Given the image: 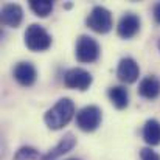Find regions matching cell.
I'll return each mask as SVG.
<instances>
[{"mask_svg": "<svg viewBox=\"0 0 160 160\" xmlns=\"http://www.w3.org/2000/svg\"><path fill=\"white\" fill-rule=\"evenodd\" d=\"M70 160H76V159H70Z\"/></svg>", "mask_w": 160, "mask_h": 160, "instance_id": "obj_20", "label": "cell"}, {"mask_svg": "<svg viewBox=\"0 0 160 160\" xmlns=\"http://www.w3.org/2000/svg\"><path fill=\"white\" fill-rule=\"evenodd\" d=\"M140 17L134 12H126L120 17L117 25V34L121 39H132L140 31Z\"/></svg>", "mask_w": 160, "mask_h": 160, "instance_id": "obj_8", "label": "cell"}, {"mask_svg": "<svg viewBox=\"0 0 160 160\" xmlns=\"http://www.w3.org/2000/svg\"><path fill=\"white\" fill-rule=\"evenodd\" d=\"M140 159L142 160H160V156L152 151L151 148H143L140 149Z\"/></svg>", "mask_w": 160, "mask_h": 160, "instance_id": "obj_17", "label": "cell"}, {"mask_svg": "<svg viewBox=\"0 0 160 160\" xmlns=\"http://www.w3.org/2000/svg\"><path fill=\"white\" fill-rule=\"evenodd\" d=\"M103 120V112L98 106H86L76 112V126L82 132H93L100 128Z\"/></svg>", "mask_w": 160, "mask_h": 160, "instance_id": "obj_5", "label": "cell"}, {"mask_svg": "<svg viewBox=\"0 0 160 160\" xmlns=\"http://www.w3.org/2000/svg\"><path fill=\"white\" fill-rule=\"evenodd\" d=\"M143 140L149 146H159L160 145V121L156 118L146 120L143 124Z\"/></svg>", "mask_w": 160, "mask_h": 160, "instance_id": "obj_14", "label": "cell"}, {"mask_svg": "<svg viewBox=\"0 0 160 160\" xmlns=\"http://www.w3.org/2000/svg\"><path fill=\"white\" fill-rule=\"evenodd\" d=\"M0 20L5 27L17 28L23 20V9L17 3H6L0 11Z\"/></svg>", "mask_w": 160, "mask_h": 160, "instance_id": "obj_10", "label": "cell"}, {"mask_svg": "<svg viewBox=\"0 0 160 160\" xmlns=\"http://www.w3.org/2000/svg\"><path fill=\"white\" fill-rule=\"evenodd\" d=\"M157 47H159V50H160V39L157 41Z\"/></svg>", "mask_w": 160, "mask_h": 160, "instance_id": "obj_19", "label": "cell"}, {"mask_svg": "<svg viewBox=\"0 0 160 160\" xmlns=\"http://www.w3.org/2000/svg\"><path fill=\"white\" fill-rule=\"evenodd\" d=\"M140 76V67L135 59L126 56L120 59L118 67H117V78L124 82V84H134Z\"/></svg>", "mask_w": 160, "mask_h": 160, "instance_id": "obj_7", "label": "cell"}, {"mask_svg": "<svg viewBox=\"0 0 160 160\" xmlns=\"http://www.w3.org/2000/svg\"><path fill=\"white\" fill-rule=\"evenodd\" d=\"M86 25L98 34H106L113 27V19H112V14L107 8L101 6V5H97V6L92 8L90 14L87 16Z\"/></svg>", "mask_w": 160, "mask_h": 160, "instance_id": "obj_3", "label": "cell"}, {"mask_svg": "<svg viewBox=\"0 0 160 160\" xmlns=\"http://www.w3.org/2000/svg\"><path fill=\"white\" fill-rule=\"evenodd\" d=\"M36 159H41L39 151L36 148H33V146H20L16 151L12 160H36Z\"/></svg>", "mask_w": 160, "mask_h": 160, "instance_id": "obj_16", "label": "cell"}, {"mask_svg": "<svg viewBox=\"0 0 160 160\" xmlns=\"http://www.w3.org/2000/svg\"><path fill=\"white\" fill-rule=\"evenodd\" d=\"M52 41L48 31L39 23H31L25 31V45L30 52H45L52 47Z\"/></svg>", "mask_w": 160, "mask_h": 160, "instance_id": "obj_2", "label": "cell"}, {"mask_svg": "<svg viewBox=\"0 0 160 160\" xmlns=\"http://www.w3.org/2000/svg\"><path fill=\"white\" fill-rule=\"evenodd\" d=\"M12 76L22 87H31L38 79V72L31 62L22 61V62L16 64V67L12 70Z\"/></svg>", "mask_w": 160, "mask_h": 160, "instance_id": "obj_9", "label": "cell"}, {"mask_svg": "<svg viewBox=\"0 0 160 160\" xmlns=\"http://www.w3.org/2000/svg\"><path fill=\"white\" fill-rule=\"evenodd\" d=\"M92 75L81 68V67H73V68H68L65 73H64V84L65 87L68 89H75V90H87L90 86H92Z\"/></svg>", "mask_w": 160, "mask_h": 160, "instance_id": "obj_6", "label": "cell"}, {"mask_svg": "<svg viewBox=\"0 0 160 160\" xmlns=\"http://www.w3.org/2000/svg\"><path fill=\"white\" fill-rule=\"evenodd\" d=\"M101 53L100 44L90 38V36H79L76 41V48H75V56L81 64H92L95 61H98Z\"/></svg>", "mask_w": 160, "mask_h": 160, "instance_id": "obj_4", "label": "cell"}, {"mask_svg": "<svg viewBox=\"0 0 160 160\" xmlns=\"http://www.w3.org/2000/svg\"><path fill=\"white\" fill-rule=\"evenodd\" d=\"M152 17H154L156 23L160 25V2H157V3L152 6Z\"/></svg>", "mask_w": 160, "mask_h": 160, "instance_id": "obj_18", "label": "cell"}, {"mask_svg": "<svg viewBox=\"0 0 160 160\" xmlns=\"http://www.w3.org/2000/svg\"><path fill=\"white\" fill-rule=\"evenodd\" d=\"M107 97L109 101L112 103V106L118 110H123L129 106V92L126 87L123 86H112L107 90Z\"/></svg>", "mask_w": 160, "mask_h": 160, "instance_id": "obj_13", "label": "cell"}, {"mask_svg": "<svg viewBox=\"0 0 160 160\" xmlns=\"http://www.w3.org/2000/svg\"><path fill=\"white\" fill-rule=\"evenodd\" d=\"M30 9L38 16V17H47L52 14L54 8V3L50 0H30Z\"/></svg>", "mask_w": 160, "mask_h": 160, "instance_id": "obj_15", "label": "cell"}, {"mask_svg": "<svg viewBox=\"0 0 160 160\" xmlns=\"http://www.w3.org/2000/svg\"><path fill=\"white\" fill-rule=\"evenodd\" d=\"M75 146H76V137L72 132H67L59 140V143L54 148H52L50 151H47L44 156H41L39 160H56V159H59V157H62L64 154H67L68 151H72Z\"/></svg>", "mask_w": 160, "mask_h": 160, "instance_id": "obj_11", "label": "cell"}, {"mask_svg": "<svg viewBox=\"0 0 160 160\" xmlns=\"http://www.w3.org/2000/svg\"><path fill=\"white\" fill-rule=\"evenodd\" d=\"M138 95L145 100H156L160 97V79L154 75L143 78L138 84Z\"/></svg>", "mask_w": 160, "mask_h": 160, "instance_id": "obj_12", "label": "cell"}, {"mask_svg": "<svg viewBox=\"0 0 160 160\" xmlns=\"http://www.w3.org/2000/svg\"><path fill=\"white\" fill-rule=\"evenodd\" d=\"M76 113V107L75 103L70 98H61L56 101V104L53 107H50L45 115H44V121L47 124L48 129L52 131H59L64 126H67L72 118Z\"/></svg>", "mask_w": 160, "mask_h": 160, "instance_id": "obj_1", "label": "cell"}]
</instances>
